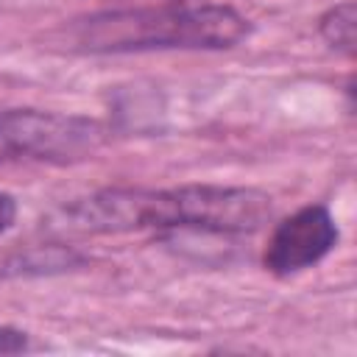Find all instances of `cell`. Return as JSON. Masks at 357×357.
Masks as SVG:
<instances>
[{
    "mask_svg": "<svg viewBox=\"0 0 357 357\" xmlns=\"http://www.w3.org/2000/svg\"><path fill=\"white\" fill-rule=\"evenodd\" d=\"M245 20L226 6H178L109 11L84 20L73 42L84 50H151V47H231L245 36Z\"/></svg>",
    "mask_w": 357,
    "mask_h": 357,
    "instance_id": "obj_1",
    "label": "cell"
},
{
    "mask_svg": "<svg viewBox=\"0 0 357 357\" xmlns=\"http://www.w3.org/2000/svg\"><path fill=\"white\" fill-rule=\"evenodd\" d=\"M103 131L84 117L53 112H0V159H81L92 153Z\"/></svg>",
    "mask_w": 357,
    "mask_h": 357,
    "instance_id": "obj_2",
    "label": "cell"
},
{
    "mask_svg": "<svg viewBox=\"0 0 357 357\" xmlns=\"http://www.w3.org/2000/svg\"><path fill=\"white\" fill-rule=\"evenodd\" d=\"M173 195V226L206 231H254L271 218V198L251 187H178Z\"/></svg>",
    "mask_w": 357,
    "mask_h": 357,
    "instance_id": "obj_3",
    "label": "cell"
},
{
    "mask_svg": "<svg viewBox=\"0 0 357 357\" xmlns=\"http://www.w3.org/2000/svg\"><path fill=\"white\" fill-rule=\"evenodd\" d=\"M335 240H337V229L329 212L321 206H307L293 218H287L273 231L265 254V265L279 276L304 271L312 262H318L335 245Z\"/></svg>",
    "mask_w": 357,
    "mask_h": 357,
    "instance_id": "obj_4",
    "label": "cell"
},
{
    "mask_svg": "<svg viewBox=\"0 0 357 357\" xmlns=\"http://www.w3.org/2000/svg\"><path fill=\"white\" fill-rule=\"evenodd\" d=\"M321 31H324V36H326V42L332 47H340V50L351 53L354 50V39H357V8H354V3L346 0V3L335 6L324 17Z\"/></svg>",
    "mask_w": 357,
    "mask_h": 357,
    "instance_id": "obj_5",
    "label": "cell"
},
{
    "mask_svg": "<svg viewBox=\"0 0 357 357\" xmlns=\"http://www.w3.org/2000/svg\"><path fill=\"white\" fill-rule=\"evenodd\" d=\"M11 220H14V201H11V195L0 192V234L11 226Z\"/></svg>",
    "mask_w": 357,
    "mask_h": 357,
    "instance_id": "obj_6",
    "label": "cell"
},
{
    "mask_svg": "<svg viewBox=\"0 0 357 357\" xmlns=\"http://www.w3.org/2000/svg\"><path fill=\"white\" fill-rule=\"evenodd\" d=\"M17 349H22V337L17 335V332H0V351H17Z\"/></svg>",
    "mask_w": 357,
    "mask_h": 357,
    "instance_id": "obj_7",
    "label": "cell"
}]
</instances>
